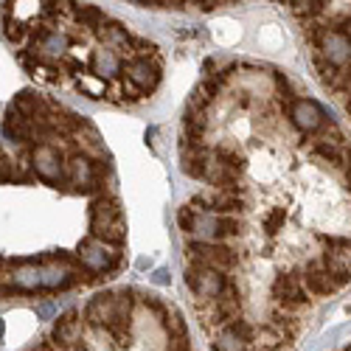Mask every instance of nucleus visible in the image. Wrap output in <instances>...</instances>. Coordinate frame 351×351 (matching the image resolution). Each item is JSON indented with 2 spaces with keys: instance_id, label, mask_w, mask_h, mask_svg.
I'll use <instances>...</instances> for the list:
<instances>
[{
  "instance_id": "b1692460",
  "label": "nucleus",
  "mask_w": 351,
  "mask_h": 351,
  "mask_svg": "<svg viewBox=\"0 0 351 351\" xmlns=\"http://www.w3.org/2000/svg\"><path fill=\"white\" fill-rule=\"evenodd\" d=\"M183 127H186V141H189V143H199V141H202V132H206V119H202V112L189 110Z\"/></svg>"
},
{
  "instance_id": "4c0bfd02",
  "label": "nucleus",
  "mask_w": 351,
  "mask_h": 351,
  "mask_svg": "<svg viewBox=\"0 0 351 351\" xmlns=\"http://www.w3.org/2000/svg\"><path fill=\"white\" fill-rule=\"evenodd\" d=\"M53 309H56V306H53L51 301H43V304H37V315H40V317H51V315H53Z\"/></svg>"
},
{
  "instance_id": "a19ab883",
  "label": "nucleus",
  "mask_w": 351,
  "mask_h": 351,
  "mask_svg": "<svg viewBox=\"0 0 351 351\" xmlns=\"http://www.w3.org/2000/svg\"><path fill=\"white\" fill-rule=\"evenodd\" d=\"M250 351H267V348H258V346H253V348H250Z\"/></svg>"
},
{
  "instance_id": "c756f323",
  "label": "nucleus",
  "mask_w": 351,
  "mask_h": 351,
  "mask_svg": "<svg viewBox=\"0 0 351 351\" xmlns=\"http://www.w3.org/2000/svg\"><path fill=\"white\" fill-rule=\"evenodd\" d=\"M143 304H146V309H152V312L163 320V326L169 324V317H171V315H169V309H166V304H163L160 298H155V295H143Z\"/></svg>"
},
{
  "instance_id": "a878e982",
  "label": "nucleus",
  "mask_w": 351,
  "mask_h": 351,
  "mask_svg": "<svg viewBox=\"0 0 351 351\" xmlns=\"http://www.w3.org/2000/svg\"><path fill=\"white\" fill-rule=\"evenodd\" d=\"M289 9H292V14H298V17H315V14H320L326 9V3L324 0H292Z\"/></svg>"
},
{
  "instance_id": "f257e3e1",
  "label": "nucleus",
  "mask_w": 351,
  "mask_h": 351,
  "mask_svg": "<svg viewBox=\"0 0 351 351\" xmlns=\"http://www.w3.org/2000/svg\"><path fill=\"white\" fill-rule=\"evenodd\" d=\"M90 237L110 245V247H121L127 239V222L121 217V206L115 197L99 194L90 202Z\"/></svg>"
},
{
  "instance_id": "1a4fd4ad",
  "label": "nucleus",
  "mask_w": 351,
  "mask_h": 351,
  "mask_svg": "<svg viewBox=\"0 0 351 351\" xmlns=\"http://www.w3.org/2000/svg\"><path fill=\"white\" fill-rule=\"evenodd\" d=\"M289 119L301 132H317L320 127L326 124L324 110H320V104L312 101V99H298L295 104L289 107Z\"/></svg>"
},
{
  "instance_id": "5701e85b",
  "label": "nucleus",
  "mask_w": 351,
  "mask_h": 351,
  "mask_svg": "<svg viewBox=\"0 0 351 351\" xmlns=\"http://www.w3.org/2000/svg\"><path fill=\"white\" fill-rule=\"evenodd\" d=\"M68 45H71V37L62 34V32H51V34L40 43L43 53H51V56H62V53H68Z\"/></svg>"
},
{
  "instance_id": "2eb2a0df",
  "label": "nucleus",
  "mask_w": 351,
  "mask_h": 351,
  "mask_svg": "<svg viewBox=\"0 0 351 351\" xmlns=\"http://www.w3.org/2000/svg\"><path fill=\"white\" fill-rule=\"evenodd\" d=\"M239 309H242L239 292L228 284V289L214 301V317H211V320H214V324H219V326H228L230 320H237V317H239Z\"/></svg>"
},
{
  "instance_id": "f8f14e48",
  "label": "nucleus",
  "mask_w": 351,
  "mask_h": 351,
  "mask_svg": "<svg viewBox=\"0 0 351 351\" xmlns=\"http://www.w3.org/2000/svg\"><path fill=\"white\" fill-rule=\"evenodd\" d=\"M115 304H119L115 292H99V295L90 298V304L84 306V324H90L96 329H101V326L107 329V324L115 315Z\"/></svg>"
},
{
  "instance_id": "412c9836",
  "label": "nucleus",
  "mask_w": 351,
  "mask_h": 351,
  "mask_svg": "<svg viewBox=\"0 0 351 351\" xmlns=\"http://www.w3.org/2000/svg\"><path fill=\"white\" fill-rule=\"evenodd\" d=\"M270 320H273L270 326H273V329H278V332H281V337H284L287 343H292V340H295V335L301 332V320H298V317H292L289 312L276 309Z\"/></svg>"
},
{
  "instance_id": "ddd939ff",
  "label": "nucleus",
  "mask_w": 351,
  "mask_h": 351,
  "mask_svg": "<svg viewBox=\"0 0 351 351\" xmlns=\"http://www.w3.org/2000/svg\"><path fill=\"white\" fill-rule=\"evenodd\" d=\"M304 287L309 292H315V295H332V292H337L340 287L335 284L332 278V270L326 265H320V261H312V265L306 267L304 273Z\"/></svg>"
},
{
  "instance_id": "dca6fc26",
  "label": "nucleus",
  "mask_w": 351,
  "mask_h": 351,
  "mask_svg": "<svg viewBox=\"0 0 351 351\" xmlns=\"http://www.w3.org/2000/svg\"><path fill=\"white\" fill-rule=\"evenodd\" d=\"M239 178H242V171H237V169H230V166L219 163L217 158H211L208 166H206V180H208L211 186H219V189L230 191V194H237V183H239Z\"/></svg>"
},
{
  "instance_id": "6ab92c4d",
  "label": "nucleus",
  "mask_w": 351,
  "mask_h": 351,
  "mask_svg": "<svg viewBox=\"0 0 351 351\" xmlns=\"http://www.w3.org/2000/svg\"><path fill=\"white\" fill-rule=\"evenodd\" d=\"M208 206L211 211H219V217H230V214H237L245 208V199L239 194H230V191H219L208 199Z\"/></svg>"
},
{
  "instance_id": "e433bc0d",
  "label": "nucleus",
  "mask_w": 351,
  "mask_h": 351,
  "mask_svg": "<svg viewBox=\"0 0 351 351\" xmlns=\"http://www.w3.org/2000/svg\"><path fill=\"white\" fill-rule=\"evenodd\" d=\"M281 225H284V211H273V214L265 219V230H267V233H276Z\"/></svg>"
},
{
  "instance_id": "72a5a7b5",
  "label": "nucleus",
  "mask_w": 351,
  "mask_h": 351,
  "mask_svg": "<svg viewBox=\"0 0 351 351\" xmlns=\"http://www.w3.org/2000/svg\"><path fill=\"white\" fill-rule=\"evenodd\" d=\"M166 332L171 335V340H174V337H189V332H186V324H183V317H180V315H171V317H169Z\"/></svg>"
},
{
  "instance_id": "39448f33",
  "label": "nucleus",
  "mask_w": 351,
  "mask_h": 351,
  "mask_svg": "<svg viewBox=\"0 0 351 351\" xmlns=\"http://www.w3.org/2000/svg\"><path fill=\"white\" fill-rule=\"evenodd\" d=\"M32 163H34V171L40 174V180H45L48 186H60V183H65L68 163H65L62 152L56 149V146H51V143L37 146L34 155H32Z\"/></svg>"
},
{
  "instance_id": "6e6552de",
  "label": "nucleus",
  "mask_w": 351,
  "mask_h": 351,
  "mask_svg": "<svg viewBox=\"0 0 351 351\" xmlns=\"http://www.w3.org/2000/svg\"><path fill=\"white\" fill-rule=\"evenodd\" d=\"M84 324L82 317L68 309L62 317H56V326H53V343L62 346V348H82L84 346Z\"/></svg>"
},
{
  "instance_id": "a211bd4d",
  "label": "nucleus",
  "mask_w": 351,
  "mask_h": 351,
  "mask_svg": "<svg viewBox=\"0 0 351 351\" xmlns=\"http://www.w3.org/2000/svg\"><path fill=\"white\" fill-rule=\"evenodd\" d=\"M73 9V17L76 23H82L84 28H90V32H101L107 25V14L99 9V6H79V3H71Z\"/></svg>"
},
{
  "instance_id": "37998d69",
  "label": "nucleus",
  "mask_w": 351,
  "mask_h": 351,
  "mask_svg": "<svg viewBox=\"0 0 351 351\" xmlns=\"http://www.w3.org/2000/svg\"><path fill=\"white\" fill-rule=\"evenodd\" d=\"M346 351H351V346H348V348H346Z\"/></svg>"
},
{
  "instance_id": "473e14b6",
  "label": "nucleus",
  "mask_w": 351,
  "mask_h": 351,
  "mask_svg": "<svg viewBox=\"0 0 351 351\" xmlns=\"http://www.w3.org/2000/svg\"><path fill=\"white\" fill-rule=\"evenodd\" d=\"M222 84H225V76H219V73H214V76H208L206 82H202L199 87H202V93H206L208 99H214L219 90H222Z\"/></svg>"
},
{
  "instance_id": "aec40b11",
  "label": "nucleus",
  "mask_w": 351,
  "mask_h": 351,
  "mask_svg": "<svg viewBox=\"0 0 351 351\" xmlns=\"http://www.w3.org/2000/svg\"><path fill=\"white\" fill-rule=\"evenodd\" d=\"M312 152H315L317 158H324L326 163H332V166H346V163H348V155L340 149V143H335V141H329V138L317 141V143L312 146Z\"/></svg>"
},
{
  "instance_id": "c9c22d12",
  "label": "nucleus",
  "mask_w": 351,
  "mask_h": 351,
  "mask_svg": "<svg viewBox=\"0 0 351 351\" xmlns=\"http://www.w3.org/2000/svg\"><path fill=\"white\" fill-rule=\"evenodd\" d=\"M34 76H40V79L48 82V84H56V82H60V71H56V68H48V65H40V68L34 71Z\"/></svg>"
},
{
  "instance_id": "f704fd0d",
  "label": "nucleus",
  "mask_w": 351,
  "mask_h": 351,
  "mask_svg": "<svg viewBox=\"0 0 351 351\" xmlns=\"http://www.w3.org/2000/svg\"><path fill=\"white\" fill-rule=\"evenodd\" d=\"M9 180H14V163L6 155H0V183H9Z\"/></svg>"
},
{
  "instance_id": "ea45409f",
  "label": "nucleus",
  "mask_w": 351,
  "mask_h": 351,
  "mask_svg": "<svg viewBox=\"0 0 351 351\" xmlns=\"http://www.w3.org/2000/svg\"><path fill=\"white\" fill-rule=\"evenodd\" d=\"M34 351H56V346H53V343H48V340H43V343H37V346H34Z\"/></svg>"
},
{
  "instance_id": "7ed1b4c3",
  "label": "nucleus",
  "mask_w": 351,
  "mask_h": 351,
  "mask_svg": "<svg viewBox=\"0 0 351 351\" xmlns=\"http://www.w3.org/2000/svg\"><path fill=\"white\" fill-rule=\"evenodd\" d=\"M186 284L197 298H211L217 301L222 292L228 289V278L222 276V270L208 267V265H194L186 270Z\"/></svg>"
},
{
  "instance_id": "f3484780",
  "label": "nucleus",
  "mask_w": 351,
  "mask_h": 351,
  "mask_svg": "<svg viewBox=\"0 0 351 351\" xmlns=\"http://www.w3.org/2000/svg\"><path fill=\"white\" fill-rule=\"evenodd\" d=\"M90 68L96 73V79H112V76H119L121 71V62H119V53L110 51V48H101L93 53V60H90Z\"/></svg>"
},
{
  "instance_id": "393cba45",
  "label": "nucleus",
  "mask_w": 351,
  "mask_h": 351,
  "mask_svg": "<svg viewBox=\"0 0 351 351\" xmlns=\"http://www.w3.org/2000/svg\"><path fill=\"white\" fill-rule=\"evenodd\" d=\"M211 351H250L245 340H239L237 335H230L228 329H222V335L211 343Z\"/></svg>"
},
{
  "instance_id": "20e7f679",
  "label": "nucleus",
  "mask_w": 351,
  "mask_h": 351,
  "mask_svg": "<svg viewBox=\"0 0 351 351\" xmlns=\"http://www.w3.org/2000/svg\"><path fill=\"white\" fill-rule=\"evenodd\" d=\"M186 253L194 258V265H208L217 270H230L239 265L237 250H230L222 242H189Z\"/></svg>"
},
{
  "instance_id": "f03ea898",
  "label": "nucleus",
  "mask_w": 351,
  "mask_h": 351,
  "mask_svg": "<svg viewBox=\"0 0 351 351\" xmlns=\"http://www.w3.org/2000/svg\"><path fill=\"white\" fill-rule=\"evenodd\" d=\"M76 258H79V265L90 273V276H101V273H110L119 267V261L121 256L110 250V245L93 239V237H87L79 242V250H76Z\"/></svg>"
},
{
  "instance_id": "2f4dec72",
  "label": "nucleus",
  "mask_w": 351,
  "mask_h": 351,
  "mask_svg": "<svg viewBox=\"0 0 351 351\" xmlns=\"http://www.w3.org/2000/svg\"><path fill=\"white\" fill-rule=\"evenodd\" d=\"M79 90L90 93L93 99H101L107 87H104V82H101V79H84V82H79Z\"/></svg>"
},
{
  "instance_id": "0eeeda50",
  "label": "nucleus",
  "mask_w": 351,
  "mask_h": 351,
  "mask_svg": "<svg viewBox=\"0 0 351 351\" xmlns=\"http://www.w3.org/2000/svg\"><path fill=\"white\" fill-rule=\"evenodd\" d=\"M65 183L73 186L76 191H99V183H96V163L87 158V155H73V158L68 160Z\"/></svg>"
},
{
  "instance_id": "4be33fe9",
  "label": "nucleus",
  "mask_w": 351,
  "mask_h": 351,
  "mask_svg": "<svg viewBox=\"0 0 351 351\" xmlns=\"http://www.w3.org/2000/svg\"><path fill=\"white\" fill-rule=\"evenodd\" d=\"M99 40H101V43H107V48H110V51H112L115 45H119V48H130L132 34L127 32V28H124L121 23H110L107 28H101V32H99Z\"/></svg>"
},
{
  "instance_id": "bb28decb",
  "label": "nucleus",
  "mask_w": 351,
  "mask_h": 351,
  "mask_svg": "<svg viewBox=\"0 0 351 351\" xmlns=\"http://www.w3.org/2000/svg\"><path fill=\"white\" fill-rule=\"evenodd\" d=\"M242 222L237 217H217V239H228V237H239Z\"/></svg>"
},
{
  "instance_id": "79ce46f5",
  "label": "nucleus",
  "mask_w": 351,
  "mask_h": 351,
  "mask_svg": "<svg viewBox=\"0 0 351 351\" xmlns=\"http://www.w3.org/2000/svg\"><path fill=\"white\" fill-rule=\"evenodd\" d=\"M348 163H351V155H348ZM348 180H351V169H348Z\"/></svg>"
},
{
  "instance_id": "4468645a",
  "label": "nucleus",
  "mask_w": 351,
  "mask_h": 351,
  "mask_svg": "<svg viewBox=\"0 0 351 351\" xmlns=\"http://www.w3.org/2000/svg\"><path fill=\"white\" fill-rule=\"evenodd\" d=\"M3 135L14 143H25V149H32V152L37 149V146H32V121L23 119L14 107H9L3 115Z\"/></svg>"
},
{
  "instance_id": "cd10ccee",
  "label": "nucleus",
  "mask_w": 351,
  "mask_h": 351,
  "mask_svg": "<svg viewBox=\"0 0 351 351\" xmlns=\"http://www.w3.org/2000/svg\"><path fill=\"white\" fill-rule=\"evenodd\" d=\"M225 329H228L230 335H237L239 340H245L247 346H250V343H253V337H256V332L250 329V324H247V320H242V317H237V320H230V324H228Z\"/></svg>"
},
{
  "instance_id": "9b49d317",
  "label": "nucleus",
  "mask_w": 351,
  "mask_h": 351,
  "mask_svg": "<svg viewBox=\"0 0 351 351\" xmlns=\"http://www.w3.org/2000/svg\"><path fill=\"white\" fill-rule=\"evenodd\" d=\"M273 298L281 306H304L306 304V287L298 276H278L273 284Z\"/></svg>"
},
{
  "instance_id": "7c9ffc66",
  "label": "nucleus",
  "mask_w": 351,
  "mask_h": 351,
  "mask_svg": "<svg viewBox=\"0 0 351 351\" xmlns=\"http://www.w3.org/2000/svg\"><path fill=\"white\" fill-rule=\"evenodd\" d=\"M178 225H180L183 230L194 233V225H197V211H194L191 206H183V208L178 211Z\"/></svg>"
},
{
  "instance_id": "c85d7f7f",
  "label": "nucleus",
  "mask_w": 351,
  "mask_h": 351,
  "mask_svg": "<svg viewBox=\"0 0 351 351\" xmlns=\"http://www.w3.org/2000/svg\"><path fill=\"white\" fill-rule=\"evenodd\" d=\"M3 28H6V40H9V43H23V40L28 37V32H25V25H23L20 20H14L12 14L6 17Z\"/></svg>"
},
{
  "instance_id": "58836bf2",
  "label": "nucleus",
  "mask_w": 351,
  "mask_h": 351,
  "mask_svg": "<svg viewBox=\"0 0 351 351\" xmlns=\"http://www.w3.org/2000/svg\"><path fill=\"white\" fill-rule=\"evenodd\" d=\"M152 281H155V284H160V287H166V284L171 281V278H169V270H163V267H160V270H155Z\"/></svg>"
},
{
  "instance_id": "9d476101",
  "label": "nucleus",
  "mask_w": 351,
  "mask_h": 351,
  "mask_svg": "<svg viewBox=\"0 0 351 351\" xmlns=\"http://www.w3.org/2000/svg\"><path fill=\"white\" fill-rule=\"evenodd\" d=\"M124 73H127V82L138 87L141 93H152L160 82V68L149 60H130L124 65Z\"/></svg>"
},
{
  "instance_id": "423d86ee",
  "label": "nucleus",
  "mask_w": 351,
  "mask_h": 351,
  "mask_svg": "<svg viewBox=\"0 0 351 351\" xmlns=\"http://www.w3.org/2000/svg\"><path fill=\"white\" fill-rule=\"evenodd\" d=\"M309 37L315 40L320 56L329 62V65H346L351 60V43L337 34L335 28H312Z\"/></svg>"
}]
</instances>
